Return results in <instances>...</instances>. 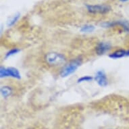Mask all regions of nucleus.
<instances>
[{
    "instance_id": "4",
    "label": "nucleus",
    "mask_w": 129,
    "mask_h": 129,
    "mask_svg": "<svg viewBox=\"0 0 129 129\" xmlns=\"http://www.w3.org/2000/svg\"><path fill=\"white\" fill-rule=\"evenodd\" d=\"M87 10L91 14H107L111 10V8L108 5H86Z\"/></svg>"
},
{
    "instance_id": "1",
    "label": "nucleus",
    "mask_w": 129,
    "mask_h": 129,
    "mask_svg": "<svg viewBox=\"0 0 129 129\" xmlns=\"http://www.w3.org/2000/svg\"><path fill=\"white\" fill-rule=\"evenodd\" d=\"M45 61L49 66H59L66 62V57L61 53L49 52L45 57Z\"/></svg>"
},
{
    "instance_id": "10",
    "label": "nucleus",
    "mask_w": 129,
    "mask_h": 129,
    "mask_svg": "<svg viewBox=\"0 0 129 129\" xmlns=\"http://www.w3.org/2000/svg\"><path fill=\"white\" fill-rule=\"evenodd\" d=\"M20 17V13H17L13 16L12 18H11L9 20L8 22H7V25L9 27H11L15 24L17 22V21L19 20Z\"/></svg>"
},
{
    "instance_id": "6",
    "label": "nucleus",
    "mask_w": 129,
    "mask_h": 129,
    "mask_svg": "<svg viewBox=\"0 0 129 129\" xmlns=\"http://www.w3.org/2000/svg\"><path fill=\"white\" fill-rule=\"evenodd\" d=\"M94 79L100 87H105L108 85V77L106 73L102 70H99L96 72Z\"/></svg>"
},
{
    "instance_id": "3",
    "label": "nucleus",
    "mask_w": 129,
    "mask_h": 129,
    "mask_svg": "<svg viewBox=\"0 0 129 129\" xmlns=\"http://www.w3.org/2000/svg\"><path fill=\"white\" fill-rule=\"evenodd\" d=\"M0 77L1 78L12 77V78L20 80L21 78V75L17 68H14V67L5 68L2 66L0 68Z\"/></svg>"
},
{
    "instance_id": "15",
    "label": "nucleus",
    "mask_w": 129,
    "mask_h": 129,
    "mask_svg": "<svg viewBox=\"0 0 129 129\" xmlns=\"http://www.w3.org/2000/svg\"><path fill=\"white\" fill-rule=\"evenodd\" d=\"M126 56H128L129 57V49L126 50Z\"/></svg>"
},
{
    "instance_id": "12",
    "label": "nucleus",
    "mask_w": 129,
    "mask_h": 129,
    "mask_svg": "<svg viewBox=\"0 0 129 129\" xmlns=\"http://www.w3.org/2000/svg\"><path fill=\"white\" fill-rule=\"evenodd\" d=\"M20 51V50L19 49H18V48H13V49L9 50V51L6 53V55H5V58L7 59V58L11 57V56H12V55H16V54H17L18 53H19Z\"/></svg>"
},
{
    "instance_id": "13",
    "label": "nucleus",
    "mask_w": 129,
    "mask_h": 129,
    "mask_svg": "<svg viewBox=\"0 0 129 129\" xmlns=\"http://www.w3.org/2000/svg\"><path fill=\"white\" fill-rule=\"evenodd\" d=\"M93 77L91 76H83L82 77H80L77 80V83H83V82H89L91 80H93Z\"/></svg>"
},
{
    "instance_id": "14",
    "label": "nucleus",
    "mask_w": 129,
    "mask_h": 129,
    "mask_svg": "<svg viewBox=\"0 0 129 129\" xmlns=\"http://www.w3.org/2000/svg\"><path fill=\"white\" fill-rule=\"evenodd\" d=\"M121 2H128L129 0H119Z\"/></svg>"
},
{
    "instance_id": "11",
    "label": "nucleus",
    "mask_w": 129,
    "mask_h": 129,
    "mask_svg": "<svg viewBox=\"0 0 129 129\" xmlns=\"http://www.w3.org/2000/svg\"><path fill=\"white\" fill-rule=\"evenodd\" d=\"M95 30V26L92 24H85L80 28V31L82 33H92Z\"/></svg>"
},
{
    "instance_id": "8",
    "label": "nucleus",
    "mask_w": 129,
    "mask_h": 129,
    "mask_svg": "<svg viewBox=\"0 0 129 129\" xmlns=\"http://www.w3.org/2000/svg\"><path fill=\"white\" fill-rule=\"evenodd\" d=\"M126 56V50L125 49H118L109 55V57L112 59H120Z\"/></svg>"
},
{
    "instance_id": "9",
    "label": "nucleus",
    "mask_w": 129,
    "mask_h": 129,
    "mask_svg": "<svg viewBox=\"0 0 129 129\" xmlns=\"http://www.w3.org/2000/svg\"><path fill=\"white\" fill-rule=\"evenodd\" d=\"M12 93V89L9 86H4L1 88V94L2 97L6 98L10 97Z\"/></svg>"
},
{
    "instance_id": "7",
    "label": "nucleus",
    "mask_w": 129,
    "mask_h": 129,
    "mask_svg": "<svg viewBox=\"0 0 129 129\" xmlns=\"http://www.w3.org/2000/svg\"><path fill=\"white\" fill-rule=\"evenodd\" d=\"M111 49V45L110 43L105 42H100L98 44L95 48V51L96 53H98V55H104V53L108 52L110 49Z\"/></svg>"
},
{
    "instance_id": "2",
    "label": "nucleus",
    "mask_w": 129,
    "mask_h": 129,
    "mask_svg": "<svg viewBox=\"0 0 129 129\" xmlns=\"http://www.w3.org/2000/svg\"><path fill=\"white\" fill-rule=\"evenodd\" d=\"M81 63H82V60L80 59L72 60L61 69L60 72V76L62 78H66L67 76H70L78 69V67L81 65Z\"/></svg>"
},
{
    "instance_id": "5",
    "label": "nucleus",
    "mask_w": 129,
    "mask_h": 129,
    "mask_svg": "<svg viewBox=\"0 0 129 129\" xmlns=\"http://www.w3.org/2000/svg\"><path fill=\"white\" fill-rule=\"evenodd\" d=\"M102 27L111 28L116 26H120L125 32H129V22L126 20H117V21L104 22L101 24Z\"/></svg>"
}]
</instances>
